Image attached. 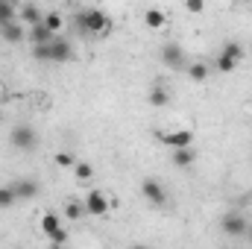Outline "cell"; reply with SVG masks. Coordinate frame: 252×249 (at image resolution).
Listing matches in <instances>:
<instances>
[{
  "label": "cell",
  "mask_w": 252,
  "mask_h": 249,
  "mask_svg": "<svg viewBox=\"0 0 252 249\" xmlns=\"http://www.w3.org/2000/svg\"><path fill=\"white\" fill-rule=\"evenodd\" d=\"M27 38H30L32 44H44V41H53V38H56V32H50V30H47V24H44V21H38V24H32V27H30Z\"/></svg>",
  "instance_id": "obj_13"
},
{
  "label": "cell",
  "mask_w": 252,
  "mask_h": 249,
  "mask_svg": "<svg viewBox=\"0 0 252 249\" xmlns=\"http://www.w3.org/2000/svg\"><path fill=\"white\" fill-rule=\"evenodd\" d=\"M144 24H147L150 30H161V27L167 24V15H164L161 9H147V12H144Z\"/></svg>",
  "instance_id": "obj_16"
},
{
  "label": "cell",
  "mask_w": 252,
  "mask_h": 249,
  "mask_svg": "<svg viewBox=\"0 0 252 249\" xmlns=\"http://www.w3.org/2000/svg\"><path fill=\"white\" fill-rule=\"evenodd\" d=\"M161 62L167 64V67H185V50L176 44V41H167L164 47H161Z\"/></svg>",
  "instance_id": "obj_7"
},
{
  "label": "cell",
  "mask_w": 252,
  "mask_h": 249,
  "mask_svg": "<svg viewBox=\"0 0 252 249\" xmlns=\"http://www.w3.org/2000/svg\"><path fill=\"white\" fill-rule=\"evenodd\" d=\"M64 214H67V220H73V223H76V220H82V217L88 214L85 199H82V202H79V199H70V202L64 205Z\"/></svg>",
  "instance_id": "obj_18"
},
{
  "label": "cell",
  "mask_w": 252,
  "mask_h": 249,
  "mask_svg": "<svg viewBox=\"0 0 252 249\" xmlns=\"http://www.w3.org/2000/svg\"><path fill=\"white\" fill-rule=\"evenodd\" d=\"M0 118H3V115H0Z\"/></svg>",
  "instance_id": "obj_28"
},
{
  "label": "cell",
  "mask_w": 252,
  "mask_h": 249,
  "mask_svg": "<svg viewBox=\"0 0 252 249\" xmlns=\"http://www.w3.org/2000/svg\"><path fill=\"white\" fill-rule=\"evenodd\" d=\"M0 38L9 41V44H18V41L27 38V32H24V27L18 21H6V24H0Z\"/></svg>",
  "instance_id": "obj_11"
},
{
  "label": "cell",
  "mask_w": 252,
  "mask_h": 249,
  "mask_svg": "<svg viewBox=\"0 0 252 249\" xmlns=\"http://www.w3.org/2000/svg\"><path fill=\"white\" fill-rule=\"evenodd\" d=\"M56 164H59V167H73L76 158H73V153H59V156H56Z\"/></svg>",
  "instance_id": "obj_26"
},
{
  "label": "cell",
  "mask_w": 252,
  "mask_h": 249,
  "mask_svg": "<svg viewBox=\"0 0 252 249\" xmlns=\"http://www.w3.org/2000/svg\"><path fill=\"white\" fill-rule=\"evenodd\" d=\"M220 229L229 235V238H247V229H250V220L244 217V214H238V211H232V214H226L223 220H220Z\"/></svg>",
  "instance_id": "obj_3"
},
{
  "label": "cell",
  "mask_w": 252,
  "mask_h": 249,
  "mask_svg": "<svg viewBox=\"0 0 252 249\" xmlns=\"http://www.w3.org/2000/svg\"><path fill=\"white\" fill-rule=\"evenodd\" d=\"M70 56H73V47H70V41L56 35V38L50 41V62L64 64V62H70Z\"/></svg>",
  "instance_id": "obj_9"
},
{
  "label": "cell",
  "mask_w": 252,
  "mask_h": 249,
  "mask_svg": "<svg viewBox=\"0 0 252 249\" xmlns=\"http://www.w3.org/2000/svg\"><path fill=\"white\" fill-rule=\"evenodd\" d=\"M12 187H15V193H18V199H32V196H38V182L35 179H15L12 182Z\"/></svg>",
  "instance_id": "obj_12"
},
{
  "label": "cell",
  "mask_w": 252,
  "mask_h": 249,
  "mask_svg": "<svg viewBox=\"0 0 252 249\" xmlns=\"http://www.w3.org/2000/svg\"><path fill=\"white\" fill-rule=\"evenodd\" d=\"M73 173H76V179H79V182H91L94 167H91L88 161H76V164H73Z\"/></svg>",
  "instance_id": "obj_20"
},
{
  "label": "cell",
  "mask_w": 252,
  "mask_h": 249,
  "mask_svg": "<svg viewBox=\"0 0 252 249\" xmlns=\"http://www.w3.org/2000/svg\"><path fill=\"white\" fill-rule=\"evenodd\" d=\"M185 9L190 15H202L205 12V0H185Z\"/></svg>",
  "instance_id": "obj_25"
},
{
  "label": "cell",
  "mask_w": 252,
  "mask_h": 249,
  "mask_svg": "<svg viewBox=\"0 0 252 249\" xmlns=\"http://www.w3.org/2000/svg\"><path fill=\"white\" fill-rule=\"evenodd\" d=\"M41 229H44V235L50 238V244H67V232L59 226V217H56L53 211H47V214L41 217Z\"/></svg>",
  "instance_id": "obj_5"
},
{
  "label": "cell",
  "mask_w": 252,
  "mask_h": 249,
  "mask_svg": "<svg viewBox=\"0 0 252 249\" xmlns=\"http://www.w3.org/2000/svg\"><path fill=\"white\" fill-rule=\"evenodd\" d=\"M18 15H21V21H24L27 27H32V24H38V21H44V12H41V9H38L35 3H27V6H24V9H21Z\"/></svg>",
  "instance_id": "obj_15"
},
{
  "label": "cell",
  "mask_w": 252,
  "mask_h": 249,
  "mask_svg": "<svg viewBox=\"0 0 252 249\" xmlns=\"http://www.w3.org/2000/svg\"><path fill=\"white\" fill-rule=\"evenodd\" d=\"M188 76L193 79V82H205V79H208V64H205V62L190 64V67H188Z\"/></svg>",
  "instance_id": "obj_21"
},
{
  "label": "cell",
  "mask_w": 252,
  "mask_h": 249,
  "mask_svg": "<svg viewBox=\"0 0 252 249\" xmlns=\"http://www.w3.org/2000/svg\"><path fill=\"white\" fill-rule=\"evenodd\" d=\"M15 202H18L15 187H12V185H3V187H0V208H12Z\"/></svg>",
  "instance_id": "obj_19"
},
{
  "label": "cell",
  "mask_w": 252,
  "mask_h": 249,
  "mask_svg": "<svg viewBox=\"0 0 252 249\" xmlns=\"http://www.w3.org/2000/svg\"><path fill=\"white\" fill-rule=\"evenodd\" d=\"M247 238H250V244H252V226H250V229H247Z\"/></svg>",
  "instance_id": "obj_27"
},
{
  "label": "cell",
  "mask_w": 252,
  "mask_h": 249,
  "mask_svg": "<svg viewBox=\"0 0 252 249\" xmlns=\"http://www.w3.org/2000/svg\"><path fill=\"white\" fill-rule=\"evenodd\" d=\"M167 103H170V91H167L164 85H153V88H150V106L161 109V106H167Z\"/></svg>",
  "instance_id": "obj_17"
},
{
  "label": "cell",
  "mask_w": 252,
  "mask_h": 249,
  "mask_svg": "<svg viewBox=\"0 0 252 249\" xmlns=\"http://www.w3.org/2000/svg\"><path fill=\"white\" fill-rule=\"evenodd\" d=\"M12 144L18 150H35L38 147V132L32 126H15L12 129Z\"/></svg>",
  "instance_id": "obj_6"
},
{
  "label": "cell",
  "mask_w": 252,
  "mask_h": 249,
  "mask_svg": "<svg viewBox=\"0 0 252 249\" xmlns=\"http://www.w3.org/2000/svg\"><path fill=\"white\" fill-rule=\"evenodd\" d=\"M85 208H88V214L103 217V214L109 211V199H106V193H103V190H91V193L85 196Z\"/></svg>",
  "instance_id": "obj_10"
},
{
  "label": "cell",
  "mask_w": 252,
  "mask_h": 249,
  "mask_svg": "<svg viewBox=\"0 0 252 249\" xmlns=\"http://www.w3.org/2000/svg\"><path fill=\"white\" fill-rule=\"evenodd\" d=\"M15 18H18V12H15V6H12V0H0V24L15 21Z\"/></svg>",
  "instance_id": "obj_23"
},
{
  "label": "cell",
  "mask_w": 252,
  "mask_h": 249,
  "mask_svg": "<svg viewBox=\"0 0 252 249\" xmlns=\"http://www.w3.org/2000/svg\"><path fill=\"white\" fill-rule=\"evenodd\" d=\"M170 161H173L176 167H190V164L196 161V150H193V147H173Z\"/></svg>",
  "instance_id": "obj_14"
},
{
  "label": "cell",
  "mask_w": 252,
  "mask_h": 249,
  "mask_svg": "<svg viewBox=\"0 0 252 249\" xmlns=\"http://www.w3.org/2000/svg\"><path fill=\"white\" fill-rule=\"evenodd\" d=\"M241 62H244V47H241L238 41H226L214 64H217V70H220V73H232Z\"/></svg>",
  "instance_id": "obj_2"
},
{
  "label": "cell",
  "mask_w": 252,
  "mask_h": 249,
  "mask_svg": "<svg viewBox=\"0 0 252 249\" xmlns=\"http://www.w3.org/2000/svg\"><path fill=\"white\" fill-rule=\"evenodd\" d=\"M141 193H144V199H147L153 208L167 205V190L161 187V182H158V179H144V182H141Z\"/></svg>",
  "instance_id": "obj_4"
},
{
  "label": "cell",
  "mask_w": 252,
  "mask_h": 249,
  "mask_svg": "<svg viewBox=\"0 0 252 249\" xmlns=\"http://www.w3.org/2000/svg\"><path fill=\"white\" fill-rule=\"evenodd\" d=\"M32 59H35V62H50V41L32 44Z\"/></svg>",
  "instance_id": "obj_22"
},
{
  "label": "cell",
  "mask_w": 252,
  "mask_h": 249,
  "mask_svg": "<svg viewBox=\"0 0 252 249\" xmlns=\"http://www.w3.org/2000/svg\"><path fill=\"white\" fill-rule=\"evenodd\" d=\"M76 30L85 35H106L109 32V15L103 9H79L73 18Z\"/></svg>",
  "instance_id": "obj_1"
},
{
  "label": "cell",
  "mask_w": 252,
  "mask_h": 249,
  "mask_svg": "<svg viewBox=\"0 0 252 249\" xmlns=\"http://www.w3.org/2000/svg\"><path fill=\"white\" fill-rule=\"evenodd\" d=\"M158 141H161V144H167L170 150H173V147H190V144H193V132H188V129L158 132Z\"/></svg>",
  "instance_id": "obj_8"
},
{
  "label": "cell",
  "mask_w": 252,
  "mask_h": 249,
  "mask_svg": "<svg viewBox=\"0 0 252 249\" xmlns=\"http://www.w3.org/2000/svg\"><path fill=\"white\" fill-rule=\"evenodd\" d=\"M44 24H47L50 32H59V30H62V18H59L56 12H47V15H44Z\"/></svg>",
  "instance_id": "obj_24"
}]
</instances>
